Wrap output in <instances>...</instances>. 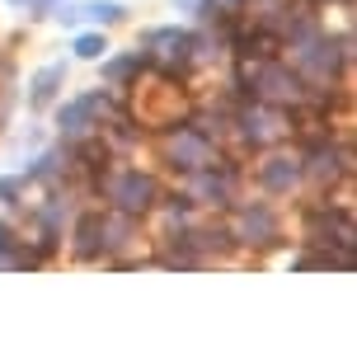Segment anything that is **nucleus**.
<instances>
[{"mask_svg":"<svg viewBox=\"0 0 357 362\" xmlns=\"http://www.w3.org/2000/svg\"><path fill=\"white\" fill-rule=\"evenodd\" d=\"M146 66V57L141 52H132V57H118V62H108L104 66V81H127L132 71H141Z\"/></svg>","mask_w":357,"mask_h":362,"instance_id":"nucleus-14","label":"nucleus"},{"mask_svg":"<svg viewBox=\"0 0 357 362\" xmlns=\"http://www.w3.org/2000/svg\"><path fill=\"white\" fill-rule=\"evenodd\" d=\"M104 52H108L104 33H80V38H76V57H80V62H99Z\"/></svg>","mask_w":357,"mask_h":362,"instance_id":"nucleus-13","label":"nucleus"},{"mask_svg":"<svg viewBox=\"0 0 357 362\" xmlns=\"http://www.w3.org/2000/svg\"><path fill=\"white\" fill-rule=\"evenodd\" d=\"M99 250H104V216H85L80 221V235H76V255L94 259Z\"/></svg>","mask_w":357,"mask_h":362,"instance_id":"nucleus-11","label":"nucleus"},{"mask_svg":"<svg viewBox=\"0 0 357 362\" xmlns=\"http://www.w3.org/2000/svg\"><path fill=\"white\" fill-rule=\"evenodd\" d=\"M235 235L245 245H273L278 240V216H273V207L268 202H245L235 216Z\"/></svg>","mask_w":357,"mask_h":362,"instance_id":"nucleus-3","label":"nucleus"},{"mask_svg":"<svg viewBox=\"0 0 357 362\" xmlns=\"http://www.w3.org/2000/svg\"><path fill=\"white\" fill-rule=\"evenodd\" d=\"M62 81H66V66H62V62H57V66H42L38 76H33V85H28V99L42 108L57 94V85H62Z\"/></svg>","mask_w":357,"mask_h":362,"instance_id":"nucleus-10","label":"nucleus"},{"mask_svg":"<svg viewBox=\"0 0 357 362\" xmlns=\"http://www.w3.org/2000/svg\"><path fill=\"white\" fill-rule=\"evenodd\" d=\"M57 160H62V156H42V160L28 170V179H52L57 175Z\"/></svg>","mask_w":357,"mask_h":362,"instance_id":"nucleus-16","label":"nucleus"},{"mask_svg":"<svg viewBox=\"0 0 357 362\" xmlns=\"http://www.w3.org/2000/svg\"><path fill=\"white\" fill-rule=\"evenodd\" d=\"M146 42H151V47H156L165 62H184L188 47H193V38H188V33H179V28H156Z\"/></svg>","mask_w":357,"mask_h":362,"instance_id":"nucleus-8","label":"nucleus"},{"mask_svg":"<svg viewBox=\"0 0 357 362\" xmlns=\"http://www.w3.org/2000/svg\"><path fill=\"white\" fill-rule=\"evenodd\" d=\"M254 90L264 94V99H273V104L301 99V81H296L287 66H264V71H259V81H254Z\"/></svg>","mask_w":357,"mask_h":362,"instance_id":"nucleus-6","label":"nucleus"},{"mask_svg":"<svg viewBox=\"0 0 357 362\" xmlns=\"http://www.w3.org/2000/svg\"><path fill=\"white\" fill-rule=\"evenodd\" d=\"M240 127H245V141H273V136L287 132L273 108H250V113L240 118Z\"/></svg>","mask_w":357,"mask_h":362,"instance_id":"nucleus-7","label":"nucleus"},{"mask_svg":"<svg viewBox=\"0 0 357 362\" xmlns=\"http://www.w3.org/2000/svg\"><path fill=\"white\" fill-rule=\"evenodd\" d=\"M202 193L207 202H226L230 198V188H226V179H216V175H207V170H198V184H193Z\"/></svg>","mask_w":357,"mask_h":362,"instance_id":"nucleus-12","label":"nucleus"},{"mask_svg":"<svg viewBox=\"0 0 357 362\" xmlns=\"http://www.w3.org/2000/svg\"><path fill=\"white\" fill-rule=\"evenodd\" d=\"M296 179H301V160H296V156H268V160L259 165V184H264L268 193H291Z\"/></svg>","mask_w":357,"mask_h":362,"instance_id":"nucleus-5","label":"nucleus"},{"mask_svg":"<svg viewBox=\"0 0 357 362\" xmlns=\"http://www.w3.org/2000/svg\"><path fill=\"white\" fill-rule=\"evenodd\" d=\"M184 14H198V19H212V0H174Z\"/></svg>","mask_w":357,"mask_h":362,"instance_id":"nucleus-15","label":"nucleus"},{"mask_svg":"<svg viewBox=\"0 0 357 362\" xmlns=\"http://www.w3.org/2000/svg\"><path fill=\"white\" fill-rule=\"evenodd\" d=\"M76 19H94V24H122V19H127V5H122V0H85V5H76Z\"/></svg>","mask_w":357,"mask_h":362,"instance_id":"nucleus-9","label":"nucleus"},{"mask_svg":"<svg viewBox=\"0 0 357 362\" xmlns=\"http://www.w3.org/2000/svg\"><path fill=\"white\" fill-rule=\"evenodd\" d=\"M165 160L174 165V170H188V175H198V170H212V146H207V136L198 132H179L165 141Z\"/></svg>","mask_w":357,"mask_h":362,"instance_id":"nucleus-2","label":"nucleus"},{"mask_svg":"<svg viewBox=\"0 0 357 362\" xmlns=\"http://www.w3.org/2000/svg\"><path fill=\"white\" fill-rule=\"evenodd\" d=\"M108 202H113L118 212H127V216L151 212V202H156V179L141 175V170H122V175L108 179Z\"/></svg>","mask_w":357,"mask_h":362,"instance_id":"nucleus-1","label":"nucleus"},{"mask_svg":"<svg viewBox=\"0 0 357 362\" xmlns=\"http://www.w3.org/2000/svg\"><path fill=\"white\" fill-rule=\"evenodd\" d=\"M99 113H108V94L90 90V94H80V99H71V104L57 113V122H62V132H66V136H80V132H90V127H94Z\"/></svg>","mask_w":357,"mask_h":362,"instance_id":"nucleus-4","label":"nucleus"}]
</instances>
